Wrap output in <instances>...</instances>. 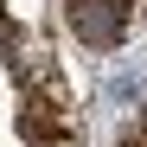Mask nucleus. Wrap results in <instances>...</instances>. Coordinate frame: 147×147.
I'll return each mask as SVG.
<instances>
[{"mask_svg": "<svg viewBox=\"0 0 147 147\" xmlns=\"http://www.w3.org/2000/svg\"><path fill=\"white\" fill-rule=\"evenodd\" d=\"M64 19L83 45H121L134 26V0H64Z\"/></svg>", "mask_w": 147, "mask_h": 147, "instance_id": "f257e3e1", "label": "nucleus"}, {"mask_svg": "<svg viewBox=\"0 0 147 147\" xmlns=\"http://www.w3.org/2000/svg\"><path fill=\"white\" fill-rule=\"evenodd\" d=\"M141 134H147V128H141Z\"/></svg>", "mask_w": 147, "mask_h": 147, "instance_id": "7ed1b4c3", "label": "nucleus"}, {"mask_svg": "<svg viewBox=\"0 0 147 147\" xmlns=\"http://www.w3.org/2000/svg\"><path fill=\"white\" fill-rule=\"evenodd\" d=\"M19 128H26V141H38V147H64V141H70V121H64V115H45V109H32V102H26V121H19Z\"/></svg>", "mask_w": 147, "mask_h": 147, "instance_id": "f03ea898", "label": "nucleus"}]
</instances>
